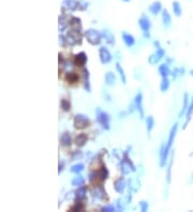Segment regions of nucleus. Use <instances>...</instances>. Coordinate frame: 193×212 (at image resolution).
Returning a JSON list of instances; mask_svg holds the SVG:
<instances>
[{
    "label": "nucleus",
    "instance_id": "obj_1",
    "mask_svg": "<svg viewBox=\"0 0 193 212\" xmlns=\"http://www.w3.org/2000/svg\"><path fill=\"white\" fill-rule=\"evenodd\" d=\"M176 131H177V124H175L171 130V133H169V137L166 144H164L162 146V149H161V152H160V165L161 167H163L165 165V162H166V158H167V154H169V151L172 147V144L174 142V138H175V135H176Z\"/></svg>",
    "mask_w": 193,
    "mask_h": 212
},
{
    "label": "nucleus",
    "instance_id": "obj_2",
    "mask_svg": "<svg viewBox=\"0 0 193 212\" xmlns=\"http://www.w3.org/2000/svg\"><path fill=\"white\" fill-rule=\"evenodd\" d=\"M85 38L91 45H99V44L101 43L102 34H100V33L94 29H89L85 32Z\"/></svg>",
    "mask_w": 193,
    "mask_h": 212
},
{
    "label": "nucleus",
    "instance_id": "obj_3",
    "mask_svg": "<svg viewBox=\"0 0 193 212\" xmlns=\"http://www.w3.org/2000/svg\"><path fill=\"white\" fill-rule=\"evenodd\" d=\"M96 121L99 122L100 124L102 125V128L105 130H110V116L107 115L106 113L102 112L100 108L96 109Z\"/></svg>",
    "mask_w": 193,
    "mask_h": 212
},
{
    "label": "nucleus",
    "instance_id": "obj_4",
    "mask_svg": "<svg viewBox=\"0 0 193 212\" xmlns=\"http://www.w3.org/2000/svg\"><path fill=\"white\" fill-rule=\"evenodd\" d=\"M67 41L69 45H76V44H80L82 42V35H80V31H76L74 29H71L67 35Z\"/></svg>",
    "mask_w": 193,
    "mask_h": 212
},
{
    "label": "nucleus",
    "instance_id": "obj_5",
    "mask_svg": "<svg viewBox=\"0 0 193 212\" xmlns=\"http://www.w3.org/2000/svg\"><path fill=\"white\" fill-rule=\"evenodd\" d=\"M74 128L75 129H86L87 126L90 124V121L89 119L84 115H76L74 117Z\"/></svg>",
    "mask_w": 193,
    "mask_h": 212
},
{
    "label": "nucleus",
    "instance_id": "obj_6",
    "mask_svg": "<svg viewBox=\"0 0 193 212\" xmlns=\"http://www.w3.org/2000/svg\"><path fill=\"white\" fill-rule=\"evenodd\" d=\"M61 10L63 12H74L78 10V1L76 0H63V2L61 4Z\"/></svg>",
    "mask_w": 193,
    "mask_h": 212
},
{
    "label": "nucleus",
    "instance_id": "obj_7",
    "mask_svg": "<svg viewBox=\"0 0 193 212\" xmlns=\"http://www.w3.org/2000/svg\"><path fill=\"white\" fill-rule=\"evenodd\" d=\"M164 54H165V53H164L163 49L161 48V47H159V48H157V51H155V53L148 58V62L152 65H157V63H158V62L164 57Z\"/></svg>",
    "mask_w": 193,
    "mask_h": 212
},
{
    "label": "nucleus",
    "instance_id": "obj_8",
    "mask_svg": "<svg viewBox=\"0 0 193 212\" xmlns=\"http://www.w3.org/2000/svg\"><path fill=\"white\" fill-rule=\"evenodd\" d=\"M99 56H100V61L101 63L103 65H107V63H110L112 61V55L108 51V49H106L105 47H101L99 49Z\"/></svg>",
    "mask_w": 193,
    "mask_h": 212
},
{
    "label": "nucleus",
    "instance_id": "obj_9",
    "mask_svg": "<svg viewBox=\"0 0 193 212\" xmlns=\"http://www.w3.org/2000/svg\"><path fill=\"white\" fill-rule=\"evenodd\" d=\"M138 25H139V27H141V29L143 30V32L144 33H147L148 31L150 30V27H151V24H150L149 18H148L147 16H145V15H143V16L139 18Z\"/></svg>",
    "mask_w": 193,
    "mask_h": 212
},
{
    "label": "nucleus",
    "instance_id": "obj_10",
    "mask_svg": "<svg viewBox=\"0 0 193 212\" xmlns=\"http://www.w3.org/2000/svg\"><path fill=\"white\" fill-rule=\"evenodd\" d=\"M135 106H136V109L139 112V116H141V118H144V109H143V95L142 93L139 92L137 93V95L135 97Z\"/></svg>",
    "mask_w": 193,
    "mask_h": 212
},
{
    "label": "nucleus",
    "instance_id": "obj_11",
    "mask_svg": "<svg viewBox=\"0 0 193 212\" xmlns=\"http://www.w3.org/2000/svg\"><path fill=\"white\" fill-rule=\"evenodd\" d=\"M58 29L60 32L64 31V30L67 29L68 27L70 26V21L67 18L66 15H60L59 16V21H58Z\"/></svg>",
    "mask_w": 193,
    "mask_h": 212
},
{
    "label": "nucleus",
    "instance_id": "obj_12",
    "mask_svg": "<svg viewBox=\"0 0 193 212\" xmlns=\"http://www.w3.org/2000/svg\"><path fill=\"white\" fill-rule=\"evenodd\" d=\"M87 56L85 53H80L74 57V63L78 67H84L87 63Z\"/></svg>",
    "mask_w": 193,
    "mask_h": 212
},
{
    "label": "nucleus",
    "instance_id": "obj_13",
    "mask_svg": "<svg viewBox=\"0 0 193 212\" xmlns=\"http://www.w3.org/2000/svg\"><path fill=\"white\" fill-rule=\"evenodd\" d=\"M70 26H71V28L74 30H76V31H80L82 30V22H80V19L78 18V17H71V19H70Z\"/></svg>",
    "mask_w": 193,
    "mask_h": 212
},
{
    "label": "nucleus",
    "instance_id": "obj_14",
    "mask_svg": "<svg viewBox=\"0 0 193 212\" xmlns=\"http://www.w3.org/2000/svg\"><path fill=\"white\" fill-rule=\"evenodd\" d=\"M161 11H162V4L160 1H155L149 6V12L153 15L160 13Z\"/></svg>",
    "mask_w": 193,
    "mask_h": 212
},
{
    "label": "nucleus",
    "instance_id": "obj_15",
    "mask_svg": "<svg viewBox=\"0 0 193 212\" xmlns=\"http://www.w3.org/2000/svg\"><path fill=\"white\" fill-rule=\"evenodd\" d=\"M122 40H123V42H124V44H126L128 47H131V46H133L134 44H135L134 37L133 35H131V34H129V33H127V32L122 33Z\"/></svg>",
    "mask_w": 193,
    "mask_h": 212
},
{
    "label": "nucleus",
    "instance_id": "obj_16",
    "mask_svg": "<svg viewBox=\"0 0 193 212\" xmlns=\"http://www.w3.org/2000/svg\"><path fill=\"white\" fill-rule=\"evenodd\" d=\"M102 37L105 39V41H106L110 45L115 44V37L113 35L112 31H110V30H104V31L102 32Z\"/></svg>",
    "mask_w": 193,
    "mask_h": 212
},
{
    "label": "nucleus",
    "instance_id": "obj_17",
    "mask_svg": "<svg viewBox=\"0 0 193 212\" xmlns=\"http://www.w3.org/2000/svg\"><path fill=\"white\" fill-rule=\"evenodd\" d=\"M96 178H98V179L103 181V180H105L107 177H108V170H107L105 166H102L101 168L96 172Z\"/></svg>",
    "mask_w": 193,
    "mask_h": 212
},
{
    "label": "nucleus",
    "instance_id": "obj_18",
    "mask_svg": "<svg viewBox=\"0 0 193 212\" xmlns=\"http://www.w3.org/2000/svg\"><path fill=\"white\" fill-rule=\"evenodd\" d=\"M60 142H61V145L62 146H66V147H69L71 144H72V138H71V135L66 132L62 134V136L60 137Z\"/></svg>",
    "mask_w": 193,
    "mask_h": 212
},
{
    "label": "nucleus",
    "instance_id": "obj_19",
    "mask_svg": "<svg viewBox=\"0 0 193 212\" xmlns=\"http://www.w3.org/2000/svg\"><path fill=\"white\" fill-rule=\"evenodd\" d=\"M162 22H163V25L165 27H169V25H171L172 18L167 10H163L162 11Z\"/></svg>",
    "mask_w": 193,
    "mask_h": 212
},
{
    "label": "nucleus",
    "instance_id": "obj_20",
    "mask_svg": "<svg viewBox=\"0 0 193 212\" xmlns=\"http://www.w3.org/2000/svg\"><path fill=\"white\" fill-rule=\"evenodd\" d=\"M124 185H126V183L122 180V178H119V179H117L115 181L114 186H115V190L117 191L118 193H122L123 190H124Z\"/></svg>",
    "mask_w": 193,
    "mask_h": 212
},
{
    "label": "nucleus",
    "instance_id": "obj_21",
    "mask_svg": "<svg viewBox=\"0 0 193 212\" xmlns=\"http://www.w3.org/2000/svg\"><path fill=\"white\" fill-rule=\"evenodd\" d=\"M88 140V136L86 134H80L76 138H75V142H76V145L80 146V147H83L85 146V144L87 142Z\"/></svg>",
    "mask_w": 193,
    "mask_h": 212
},
{
    "label": "nucleus",
    "instance_id": "obj_22",
    "mask_svg": "<svg viewBox=\"0 0 193 212\" xmlns=\"http://www.w3.org/2000/svg\"><path fill=\"white\" fill-rule=\"evenodd\" d=\"M78 79H80V76H78L76 73L70 72V73H67V74H66V81H69L70 84L76 83V81H78Z\"/></svg>",
    "mask_w": 193,
    "mask_h": 212
},
{
    "label": "nucleus",
    "instance_id": "obj_23",
    "mask_svg": "<svg viewBox=\"0 0 193 212\" xmlns=\"http://www.w3.org/2000/svg\"><path fill=\"white\" fill-rule=\"evenodd\" d=\"M116 81V77L114 75V73L112 72H107L105 74V83L108 85V86H113Z\"/></svg>",
    "mask_w": 193,
    "mask_h": 212
},
{
    "label": "nucleus",
    "instance_id": "obj_24",
    "mask_svg": "<svg viewBox=\"0 0 193 212\" xmlns=\"http://www.w3.org/2000/svg\"><path fill=\"white\" fill-rule=\"evenodd\" d=\"M116 70H117V72L119 73V75H120L122 83H123V84H126V83H127L126 74H124V71H123V69L121 67V65H120V63H119V62H117V63H116Z\"/></svg>",
    "mask_w": 193,
    "mask_h": 212
},
{
    "label": "nucleus",
    "instance_id": "obj_25",
    "mask_svg": "<svg viewBox=\"0 0 193 212\" xmlns=\"http://www.w3.org/2000/svg\"><path fill=\"white\" fill-rule=\"evenodd\" d=\"M159 72H160V74L162 75V77H167V75H169V67H167V65H161L160 67H159Z\"/></svg>",
    "mask_w": 193,
    "mask_h": 212
},
{
    "label": "nucleus",
    "instance_id": "obj_26",
    "mask_svg": "<svg viewBox=\"0 0 193 212\" xmlns=\"http://www.w3.org/2000/svg\"><path fill=\"white\" fill-rule=\"evenodd\" d=\"M86 198V188H80L76 191V199L77 200H83Z\"/></svg>",
    "mask_w": 193,
    "mask_h": 212
},
{
    "label": "nucleus",
    "instance_id": "obj_27",
    "mask_svg": "<svg viewBox=\"0 0 193 212\" xmlns=\"http://www.w3.org/2000/svg\"><path fill=\"white\" fill-rule=\"evenodd\" d=\"M83 74H84V81H85V89L90 91V86H89V72L87 69H84L83 70Z\"/></svg>",
    "mask_w": 193,
    "mask_h": 212
},
{
    "label": "nucleus",
    "instance_id": "obj_28",
    "mask_svg": "<svg viewBox=\"0 0 193 212\" xmlns=\"http://www.w3.org/2000/svg\"><path fill=\"white\" fill-rule=\"evenodd\" d=\"M146 124H147V132L150 133V132L152 131L153 125H155V119H153V117H151V116L147 117V119H146Z\"/></svg>",
    "mask_w": 193,
    "mask_h": 212
},
{
    "label": "nucleus",
    "instance_id": "obj_29",
    "mask_svg": "<svg viewBox=\"0 0 193 212\" xmlns=\"http://www.w3.org/2000/svg\"><path fill=\"white\" fill-rule=\"evenodd\" d=\"M169 87V81L167 79V77H162V81H161V85H160V89L161 91L165 92Z\"/></svg>",
    "mask_w": 193,
    "mask_h": 212
},
{
    "label": "nucleus",
    "instance_id": "obj_30",
    "mask_svg": "<svg viewBox=\"0 0 193 212\" xmlns=\"http://www.w3.org/2000/svg\"><path fill=\"white\" fill-rule=\"evenodd\" d=\"M173 12H174V14L176 16H179L180 14H181V7H180L178 1H174L173 2Z\"/></svg>",
    "mask_w": 193,
    "mask_h": 212
},
{
    "label": "nucleus",
    "instance_id": "obj_31",
    "mask_svg": "<svg viewBox=\"0 0 193 212\" xmlns=\"http://www.w3.org/2000/svg\"><path fill=\"white\" fill-rule=\"evenodd\" d=\"M83 169H84V165H83V164L78 163V164H75V165H73V166L71 167V169H70V170H71L73 174H80V172H82Z\"/></svg>",
    "mask_w": 193,
    "mask_h": 212
},
{
    "label": "nucleus",
    "instance_id": "obj_32",
    "mask_svg": "<svg viewBox=\"0 0 193 212\" xmlns=\"http://www.w3.org/2000/svg\"><path fill=\"white\" fill-rule=\"evenodd\" d=\"M84 183H85V180H84L83 177H80V176L75 177L74 179L72 180V185H74V186H80V185H83Z\"/></svg>",
    "mask_w": 193,
    "mask_h": 212
},
{
    "label": "nucleus",
    "instance_id": "obj_33",
    "mask_svg": "<svg viewBox=\"0 0 193 212\" xmlns=\"http://www.w3.org/2000/svg\"><path fill=\"white\" fill-rule=\"evenodd\" d=\"M60 105H61V108L64 110V112H69L70 108H71V103L66 99H62L61 102H60Z\"/></svg>",
    "mask_w": 193,
    "mask_h": 212
},
{
    "label": "nucleus",
    "instance_id": "obj_34",
    "mask_svg": "<svg viewBox=\"0 0 193 212\" xmlns=\"http://www.w3.org/2000/svg\"><path fill=\"white\" fill-rule=\"evenodd\" d=\"M71 210H72V211H82V210H84V205L83 202H82V200L76 201L74 206L71 208Z\"/></svg>",
    "mask_w": 193,
    "mask_h": 212
},
{
    "label": "nucleus",
    "instance_id": "obj_35",
    "mask_svg": "<svg viewBox=\"0 0 193 212\" xmlns=\"http://www.w3.org/2000/svg\"><path fill=\"white\" fill-rule=\"evenodd\" d=\"M88 6H89V3L87 2L86 0H80V1H78V10H80V11L87 10Z\"/></svg>",
    "mask_w": 193,
    "mask_h": 212
},
{
    "label": "nucleus",
    "instance_id": "obj_36",
    "mask_svg": "<svg viewBox=\"0 0 193 212\" xmlns=\"http://www.w3.org/2000/svg\"><path fill=\"white\" fill-rule=\"evenodd\" d=\"M139 206H141V210H142V211H147L148 204L146 202V201H142V202H139Z\"/></svg>",
    "mask_w": 193,
    "mask_h": 212
},
{
    "label": "nucleus",
    "instance_id": "obj_37",
    "mask_svg": "<svg viewBox=\"0 0 193 212\" xmlns=\"http://www.w3.org/2000/svg\"><path fill=\"white\" fill-rule=\"evenodd\" d=\"M102 210H103V211H114L115 208H114L113 206H108V207H104Z\"/></svg>",
    "mask_w": 193,
    "mask_h": 212
},
{
    "label": "nucleus",
    "instance_id": "obj_38",
    "mask_svg": "<svg viewBox=\"0 0 193 212\" xmlns=\"http://www.w3.org/2000/svg\"><path fill=\"white\" fill-rule=\"evenodd\" d=\"M123 1H130V0H123Z\"/></svg>",
    "mask_w": 193,
    "mask_h": 212
}]
</instances>
